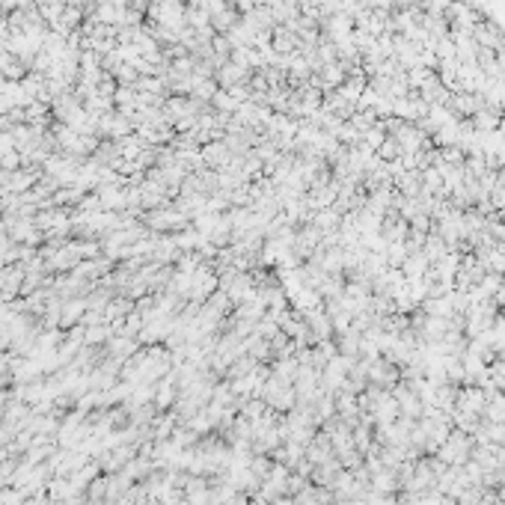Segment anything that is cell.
I'll return each mask as SVG.
<instances>
[{
  "instance_id": "obj_1",
  "label": "cell",
  "mask_w": 505,
  "mask_h": 505,
  "mask_svg": "<svg viewBox=\"0 0 505 505\" xmlns=\"http://www.w3.org/2000/svg\"><path fill=\"white\" fill-rule=\"evenodd\" d=\"M502 499H505V484H502Z\"/></svg>"
},
{
  "instance_id": "obj_2",
  "label": "cell",
  "mask_w": 505,
  "mask_h": 505,
  "mask_svg": "<svg viewBox=\"0 0 505 505\" xmlns=\"http://www.w3.org/2000/svg\"><path fill=\"white\" fill-rule=\"evenodd\" d=\"M0 196H3V188H0Z\"/></svg>"
}]
</instances>
